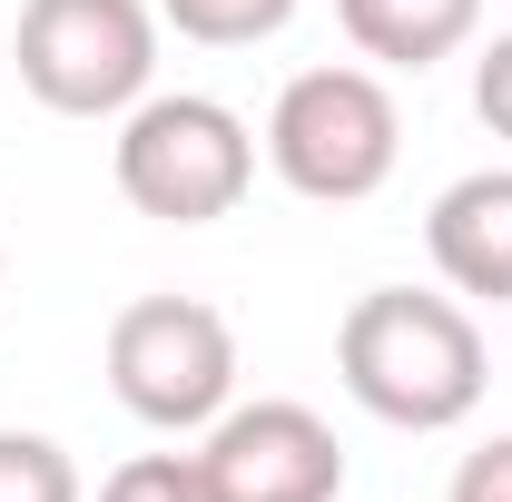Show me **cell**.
<instances>
[{"label":"cell","mask_w":512,"mask_h":502,"mask_svg":"<svg viewBox=\"0 0 512 502\" xmlns=\"http://www.w3.org/2000/svg\"><path fill=\"white\" fill-rule=\"evenodd\" d=\"M99 502H217V483H207L197 453H138L99 483Z\"/></svg>","instance_id":"11"},{"label":"cell","mask_w":512,"mask_h":502,"mask_svg":"<svg viewBox=\"0 0 512 502\" xmlns=\"http://www.w3.org/2000/svg\"><path fill=\"white\" fill-rule=\"evenodd\" d=\"M404 158V109L375 69H296L266 109V168L316 207L375 197Z\"/></svg>","instance_id":"2"},{"label":"cell","mask_w":512,"mask_h":502,"mask_svg":"<svg viewBox=\"0 0 512 502\" xmlns=\"http://www.w3.org/2000/svg\"><path fill=\"white\" fill-rule=\"evenodd\" d=\"M473 109H483V128H493V138H512V30L473 60Z\"/></svg>","instance_id":"13"},{"label":"cell","mask_w":512,"mask_h":502,"mask_svg":"<svg viewBox=\"0 0 512 502\" xmlns=\"http://www.w3.org/2000/svg\"><path fill=\"white\" fill-rule=\"evenodd\" d=\"M335 375L394 434H453L483 404L493 365H483V325L453 306V296L375 286V296H355L345 325H335Z\"/></svg>","instance_id":"1"},{"label":"cell","mask_w":512,"mask_h":502,"mask_svg":"<svg viewBox=\"0 0 512 502\" xmlns=\"http://www.w3.org/2000/svg\"><path fill=\"white\" fill-rule=\"evenodd\" d=\"M444 502H512V434L473 443V453L453 463V493Z\"/></svg>","instance_id":"12"},{"label":"cell","mask_w":512,"mask_h":502,"mask_svg":"<svg viewBox=\"0 0 512 502\" xmlns=\"http://www.w3.org/2000/svg\"><path fill=\"white\" fill-rule=\"evenodd\" d=\"M0 502H79V463L50 434H10L0 424Z\"/></svg>","instance_id":"10"},{"label":"cell","mask_w":512,"mask_h":502,"mask_svg":"<svg viewBox=\"0 0 512 502\" xmlns=\"http://www.w3.org/2000/svg\"><path fill=\"white\" fill-rule=\"evenodd\" d=\"M207 483L217 502H335L345 493V443L316 404H286V394H256L227 404L207 424Z\"/></svg>","instance_id":"6"},{"label":"cell","mask_w":512,"mask_h":502,"mask_svg":"<svg viewBox=\"0 0 512 502\" xmlns=\"http://www.w3.org/2000/svg\"><path fill=\"white\" fill-rule=\"evenodd\" d=\"M109 394L138 424L188 434L237 404V325L197 296H138L109 315Z\"/></svg>","instance_id":"5"},{"label":"cell","mask_w":512,"mask_h":502,"mask_svg":"<svg viewBox=\"0 0 512 502\" xmlns=\"http://www.w3.org/2000/svg\"><path fill=\"white\" fill-rule=\"evenodd\" d=\"M158 20L178 40H207V50H256L296 20V0H158Z\"/></svg>","instance_id":"9"},{"label":"cell","mask_w":512,"mask_h":502,"mask_svg":"<svg viewBox=\"0 0 512 502\" xmlns=\"http://www.w3.org/2000/svg\"><path fill=\"white\" fill-rule=\"evenodd\" d=\"M256 178V138L227 99L207 89H158L119 119V197L158 227H207L227 217Z\"/></svg>","instance_id":"3"},{"label":"cell","mask_w":512,"mask_h":502,"mask_svg":"<svg viewBox=\"0 0 512 502\" xmlns=\"http://www.w3.org/2000/svg\"><path fill=\"white\" fill-rule=\"evenodd\" d=\"M20 89L60 119H128L158 79V10L148 0H20L10 30Z\"/></svg>","instance_id":"4"},{"label":"cell","mask_w":512,"mask_h":502,"mask_svg":"<svg viewBox=\"0 0 512 502\" xmlns=\"http://www.w3.org/2000/svg\"><path fill=\"white\" fill-rule=\"evenodd\" d=\"M345 40L384 69H434L483 30V0H335Z\"/></svg>","instance_id":"8"},{"label":"cell","mask_w":512,"mask_h":502,"mask_svg":"<svg viewBox=\"0 0 512 502\" xmlns=\"http://www.w3.org/2000/svg\"><path fill=\"white\" fill-rule=\"evenodd\" d=\"M424 256L453 296H483V306H512V168H473L434 197L424 217Z\"/></svg>","instance_id":"7"}]
</instances>
